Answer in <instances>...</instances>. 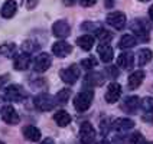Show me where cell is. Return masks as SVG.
Returning <instances> with one entry per match:
<instances>
[{
  "mask_svg": "<svg viewBox=\"0 0 153 144\" xmlns=\"http://www.w3.org/2000/svg\"><path fill=\"white\" fill-rule=\"evenodd\" d=\"M108 71H110V74H111V76H113V78H116V76L119 75V72L116 71V68H114V66H113V68H108Z\"/></svg>",
  "mask_w": 153,
  "mask_h": 144,
  "instance_id": "f35d334b",
  "label": "cell"
},
{
  "mask_svg": "<svg viewBox=\"0 0 153 144\" xmlns=\"http://www.w3.org/2000/svg\"><path fill=\"white\" fill-rule=\"evenodd\" d=\"M95 35H97V39L100 41L101 43H108L113 39V35H111L110 30L104 29V27H100L95 30Z\"/></svg>",
  "mask_w": 153,
  "mask_h": 144,
  "instance_id": "484cf974",
  "label": "cell"
},
{
  "mask_svg": "<svg viewBox=\"0 0 153 144\" xmlns=\"http://www.w3.org/2000/svg\"><path fill=\"white\" fill-rule=\"evenodd\" d=\"M121 97V86L117 82H111L107 88V92H105V101L108 104H114L117 102Z\"/></svg>",
  "mask_w": 153,
  "mask_h": 144,
  "instance_id": "7c38bea8",
  "label": "cell"
},
{
  "mask_svg": "<svg viewBox=\"0 0 153 144\" xmlns=\"http://www.w3.org/2000/svg\"><path fill=\"white\" fill-rule=\"evenodd\" d=\"M139 1H149V0H139Z\"/></svg>",
  "mask_w": 153,
  "mask_h": 144,
  "instance_id": "ee69618b",
  "label": "cell"
},
{
  "mask_svg": "<svg viewBox=\"0 0 153 144\" xmlns=\"http://www.w3.org/2000/svg\"><path fill=\"white\" fill-rule=\"evenodd\" d=\"M53 120H55V123H56L59 127H67L69 123H71V115H69L67 111L59 110L53 115Z\"/></svg>",
  "mask_w": 153,
  "mask_h": 144,
  "instance_id": "cb8c5ba5",
  "label": "cell"
},
{
  "mask_svg": "<svg viewBox=\"0 0 153 144\" xmlns=\"http://www.w3.org/2000/svg\"><path fill=\"white\" fill-rule=\"evenodd\" d=\"M81 66L84 69H93L97 66V59L94 56H90V58H85V59L81 61Z\"/></svg>",
  "mask_w": 153,
  "mask_h": 144,
  "instance_id": "4dcf8cb0",
  "label": "cell"
},
{
  "mask_svg": "<svg viewBox=\"0 0 153 144\" xmlns=\"http://www.w3.org/2000/svg\"><path fill=\"white\" fill-rule=\"evenodd\" d=\"M134 127V121L130 118H117L113 121V128L119 133H126Z\"/></svg>",
  "mask_w": 153,
  "mask_h": 144,
  "instance_id": "9a60e30c",
  "label": "cell"
},
{
  "mask_svg": "<svg viewBox=\"0 0 153 144\" xmlns=\"http://www.w3.org/2000/svg\"><path fill=\"white\" fill-rule=\"evenodd\" d=\"M79 3H81L82 7H91L97 3V0H79Z\"/></svg>",
  "mask_w": 153,
  "mask_h": 144,
  "instance_id": "836d02e7",
  "label": "cell"
},
{
  "mask_svg": "<svg viewBox=\"0 0 153 144\" xmlns=\"http://www.w3.org/2000/svg\"><path fill=\"white\" fill-rule=\"evenodd\" d=\"M104 82V76L100 72H93L85 76V85L88 86H100Z\"/></svg>",
  "mask_w": 153,
  "mask_h": 144,
  "instance_id": "7402d4cb",
  "label": "cell"
},
{
  "mask_svg": "<svg viewBox=\"0 0 153 144\" xmlns=\"http://www.w3.org/2000/svg\"><path fill=\"white\" fill-rule=\"evenodd\" d=\"M143 120H145L146 123H153V114H150V112H145Z\"/></svg>",
  "mask_w": 153,
  "mask_h": 144,
  "instance_id": "d590c367",
  "label": "cell"
},
{
  "mask_svg": "<svg viewBox=\"0 0 153 144\" xmlns=\"http://www.w3.org/2000/svg\"><path fill=\"white\" fill-rule=\"evenodd\" d=\"M69 32H71V27L67 20H56L52 26V33L58 39H65L67 36H69Z\"/></svg>",
  "mask_w": 153,
  "mask_h": 144,
  "instance_id": "9c48e42d",
  "label": "cell"
},
{
  "mask_svg": "<svg viewBox=\"0 0 153 144\" xmlns=\"http://www.w3.org/2000/svg\"><path fill=\"white\" fill-rule=\"evenodd\" d=\"M101 133L102 134L107 133V121H101Z\"/></svg>",
  "mask_w": 153,
  "mask_h": 144,
  "instance_id": "8d00e7d4",
  "label": "cell"
},
{
  "mask_svg": "<svg viewBox=\"0 0 153 144\" xmlns=\"http://www.w3.org/2000/svg\"><path fill=\"white\" fill-rule=\"evenodd\" d=\"M134 64V55L131 52H123L117 58V65L123 69H131Z\"/></svg>",
  "mask_w": 153,
  "mask_h": 144,
  "instance_id": "e0dca14e",
  "label": "cell"
},
{
  "mask_svg": "<svg viewBox=\"0 0 153 144\" xmlns=\"http://www.w3.org/2000/svg\"><path fill=\"white\" fill-rule=\"evenodd\" d=\"M29 65H30V56L26 52L16 55L15 59H13V66L16 71H25V69L29 68Z\"/></svg>",
  "mask_w": 153,
  "mask_h": 144,
  "instance_id": "5bb4252c",
  "label": "cell"
},
{
  "mask_svg": "<svg viewBox=\"0 0 153 144\" xmlns=\"http://www.w3.org/2000/svg\"><path fill=\"white\" fill-rule=\"evenodd\" d=\"M25 89L20 86V85H10L7 86L6 89H4V92H3V98L9 102H17V101H22L23 98H25Z\"/></svg>",
  "mask_w": 153,
  "mask_h": 144,
  "instance_id": "7a4b0ae2",
  "label": "cell"
},
{
  "mask_svg": "<svg viewBox=\"0 0 153 144\" xmlns=\"http://www.w3.org/2000/svg\"><path fill=\"white\" fill-rule=\"evenodd\" d=\"M33 102H35V107L39 111H51L55 107L56 100L52 95H49V94H39V95H36Z\"/></svg>",
  "mask_w": 153,
  "mask_h": 144,
  "instance_id": "3957f363",
  "label": "cell"
},
{
  "mask_svg": "<svg viewBox=\"0 0 153 144\" xmlns=\"http://www.w3.org/2000/svg\"><path fill=\"white\" fill-rule=\"evenodd\" d=\"M143 79H145V72L143 71H134L131 75L128 76V81H127V85L130 89H136L139 88L142 82H143Z\"/></svg>",
  "mask_w": 153,
  "mask_h": 144,
  "instance_id": "ffe728a7",
  "label": "cell"
},
{
  "mask_svg": "<svg viewBox=\"0 0 153 144\" xmlns=\"http://www.w3.org/2000/svg\"><path fill=\"white\" fill-rule=\"evenodd\" d=\"M143 143V136L140 133H134L133 136L128 137V144H142Z\"/></svg>",
  "mask_w": 153,
  "mask_h": 144,
  "instance_id": "1f68e13d",
  "label": "cell"
},
{
  "mask_svg": "<svg viewBox=\"0 0 153 144\" xmlns=\"http://www.w3.org/2000/svg\"><path fill=\"white\" fill-rule=\"evenodd\" d=\"M98 55H100V58L104 64H110L113 58H114V55H113V48L108 46V43H101L100 46H98Z\"/></svg>",
  "mask_w": 153,
  "mask_h": 144,
  "instance_id": "ac0fdd59",
  "label": "cell"
},
{
  "mask_svg": "<svg viewBox=\"0 0 153 144\" xmlns=\"http://www.w3.org/2000/svg\"><path fill=\"white\" fill-rule=\"evenodd\" d=\"M39 49V43L33 42V41H25V42L22 43V51L26 52V53H32V52L38 51Z\"/></svg>",
  "mask_w": 153,
  "mask_h": 144,
  "instance_id": "83f0119b",
  "label": "cell"
},
{
  "mask_svg": "<svg viewBox=\"0 0 153 144\" xmlns=\"http://www.w3.org/2000/svg\"><path fill=\"white\" fill-rule=\"evenodd\" d=\"M52 65V58L49 53H39L33 61V71L35 72H45Z\"/></svg>",
  "mask_w": 153,
  "mask_h": 144,
  "instance_id": "ba28073f",
  "label": "cell"
},
{
  "mask_svg": "<svg viewBox=\"0 0 153 144\" xmlns=\"http://www.w3.org/2000/svg\"><path fill=\"white\" fill-rule=\"evenodd\" d=\"M93 144H107V141H104V140H101V141H97V143H93Z\"/></svg>",
  "mask_w": 153,
  "mask_h": 144,
  "instance_id": "b9f144b4",
  "label": "cell"
},
{
  "mask_svg": "<svg viewBox=\"0 0 153 144\" xmlns=\"http://www.w3.org/2000/svg\"><path fill=\"white\" fill-rule=\"evenodd\" d=\"M17 12V4L15 0H6L0 9V15L4 19H12Z\"/></svg>",
  "mask_w": 153,
  "mask_h": 144,
  "instance_id": "4fadbf2b",
  "label": "cell"
},
{
  "mask_svg": "<svg viewBox=\"0 0 153 144\" xmlns=\"http://www.w3.org/2000/svg\"><path fill=\"white\" fill-rule=\"evenodd\" d=\"M41 144H55V141H53L52 138H49V137H48V138H45Z\"/></svg>",
  "mask_w": 153,
  "mask_h": 144,
  "instance_id": "ab89813d",
  "label": "cell"
},
{
  "mask_svg": "<svg viewBox=\"0 0 153 144\" xmlns=\"http://www.w3.org/2000/svg\"><path fill=\"white\" fill-rule=\"evenodd\" d=\"M1 120L9 124V126H15L19 123V114H17V111L12 107V105H4L3 108H1Z\"/></svg>",
  "mask_w": 153,
  "mask_h": 144,
  "instance_id": "30bf717a",
  "label": "cell"
},
{
  "mask_svg": "<svg viewBox=\"0 0 153 144\" xmlns=\"http://www.w3.org/2000/svg\"><path fill=\"white\" fill-rule=\"evenodd\" d=\"M142 107H143L145 112L153 114V97H146V98H143V100H142Z\"/></svg>",
  "mask_w": 153,
  "mask_h": 144,
  "instance_id": "f546056e",
  "label": "cell"
},
{
  "mask_svg": "<svg viewBox=\"0 0 153 144\" xmlns=\"http://www.w3.org/2000/svg\"><path fill=\"white\" fill-rule=\"evenodd\" d=\"M72 52V46L65 41H58L52 45V53L58 58H65Z\"/></svg>",
  "mask_w": 153,
  "mask_h": 144,
  "instance_id": "8fae6325",
  "label": "cell"
},
{
  "mask_svg": "<svg viewBox=\"0 0 153 144\" xmlns=\"http://www.w3.org/2000/svg\"><path fill=\"white\" fill-rule=\"evenodd\" d=\"M94 100V92L93 89H85L82 92H79L74 98V107L76 111L79 112H84L91 107V102Z\"/></svg>",
  "mask_w": 153,
  "mask_h": 144,
  "instance_id": "6da1fadb",
  "label": "cell"
},
{
  "mask_svg": "<svg viewBox=\"0 0 153 144\" xmlns=\"http://www.w3.org/2000/svg\"><path fill=\"white\" fill-rule=\"evenodd\" d=\"M130 29L140 38V41H143V42L149 41V25L146 23L145 20L134 19V20L131 22V25H130Z\"/></svg>",
  "mask_w": 153,
  "mask_h": 144,
  "instance_id": "8992f818",
  "label": "cell"
},
{
  "mask_svg": "<svg viewBox=\"0 0 153 144\" xmlns=\"http://www.w3.org/2000/svg\"><path fill=\"white\" fill-rule=\"evenodd\" d=\"M0 144H4V143H3V141H0Z\"/></svg>",
  "mask_w": 153,
  "mask_h": 144,
  "instance_id": "f6af8a7d",
  "label": "cell"
},
{
  "mask_svg": "<svg viewBox=\"0 0 153 144\" xmlns=\"http://www.w3.org/2000/svg\"><path fill=\"white\" fill-rule=\"evenodd\" d=\"M69 97H71V89H69V88H64V89H61L59 92L56 94V97H55L56 104H61V105L67 104L68 100H69Z\"/></svg>",
  "mask_w": 153,
  "mask_h": 144,
  "instance_id": "4316f807",
  "label": "cell"
},
{
  "mask_svg": "<svg viewBox=\"0 0 153 144\" xmlns=\"http://www.w3.org/2000/svg\"><path fill=\"white\" fill-rule=\"evenodd\" d=\"M23 4L26 9H35V6L38 4V0H23Z\"/></svg>",
  "mask_w": 153,
  "mask_h": 144,
  "instance_id": "d6a6232c",
  "label": "cell"
},
{
  "mask_svg": "<svg viewBox=\"0 0 153 144\" xmlns=\"http://www.w3.org/2000/svg\"><path fill=\"white\" fill-rule=\"evenodd\" d=\"M76 45L82 49V51H91L94 46V36L91 35H82L76 39Z\"/></svg>",
  "mask_w": 153,
  "mask_h": 144,
  "instance_id": "44dd1931",
  "label": "cell"
},
{
  "mask_svg": "<svg viewBox=\"0 0 153 144\" xmlns=\"http://www.w3.org/2000/svg\"><path fill=\"white\" fill-rule=\"evenodd\" d=\"M15 48H16L15 43H3V45L0 46V55H1V56H12Z\"/></svg>",
  "mask_w": 153,
  "mask_h": 144,
  "instance_id": "f1b7e54d",
  "label": "cell"
},
{
  "mask_svg": "<svg viewBox=\"0 0 153 144\" xmlns=\"http://www.w3.org/2000/svg\"><path fill=\"white\" fill-rule=\"evenodd\" d=\"M142 144H153V141H143Z\"/></svg>",
  "mask_w": 153,
  "mask_h": 144,
  "instance_id": "7bdbcfd3",
  "label": "cell"
},
{
  "mask_svg": "<svg viewBox=\"0 0 153 144\" xmlns=\"http://www.w3.org/2000/svg\"><path fill=\"white\" fill-rule=\"evenodd\" d=\"M62 3L65 6H74L75 4V0H62Z\"/></svg>",
  "mask_w": 153,
  "mask_h": 144,
  "instance_id": "74e56055",
  "label": "cell"
},
{
  "mask_svg": "<svg viewBox=\"0 0 153 144\" xmlns=\"http://www.w3.org/2000/svg\"><path fill=\"white\" fill-rule=\"evenodd\" d=\"M95 140V130L91 123L84 121L79 127V141L82 144H93Z\"/></svg>",
  "mask_w": 153,
  "mask_h": 144,
  "instance_id": "277c9868",
  "label": "cell"
},
{
  "mask_svg": "<svg viewBox=\"0 0 153 144\" xmlns=\"http://www.w3.org/2000/svg\"><path fill=\"white\" fill-rule=\"evenodd\" d=\"M126 22H127L126 15L121 13V12H111V13H108V16H107V23L111 27H114L116 30H121L126 26Z\"/></svg>",
  "mask_w": 153,
  "mask_h": 144,
  "instance_id": "52a82bcc",
  "label": "cell"
},
{
  "mask_svg": "<svg viewBox=\"0 0 153 144\" xmlns=\"http://www.w3.org/2000/svg\"><path fill=\"white\" fill-rule=\"evenodd\" d=\"M153 58V52L150 49H140L137 53V65L139 66H145L146 64H149Z\"/></svg>",
  "mask_w": 153,
  "mask_h": 144,
  "instance_id": "603a6c76",
  "label": "cell"
},
{
  "mask_svg": "<svg viewBox=\"0 0 153 144\" xmlns=\"http://www.w3.org/2000/svg\"><path fill=\"white\" fill-rule=\"evenodd\" d=\"M9 78H10V75L9 74H4V75H0V89L4 86V84L9 81Z\"/></svg>",
  "mask_w": 153,
  "mask_h": 144,
  "instance_id": "e575fe53",
  "label": "cell"
},
{
  "mask_svg": "<svg viewBox=\"0 0 153 144\" xmlns=\"http://www.w3.org/2000/svg\"><path fill=\"white\" fill-rule=\"evenodd\" d=\"M137 39L133 35H123L121 39L119 41V48L120 49H130L133 46H136Z\"/></svg>",
  "mask_w": 153,
  "mask_h": 144,
  "instance_id": "d4e9b609",
  "label": "cell"
},
{
  "mask_svg": "<svg viewBox=\"0 0 153 144\" xmlns=\"http://www.w3.org/2000/svg\"><path fill=\"white\" fill-rule=\"evenodd\" d=\"M139 107H140V100H139V97H127L124 101H123V105H121V110L128 112V114H133V112H136L139 110Z\"/></svg>",
  "mask_w": 153,
  "mask_h": 144,
  "instance_id": "2e32d148",
  "label": "cell"
},
{
  "mask_svg": "<svg viewBox=\"0 0 153 144\" xmlns=\"http://www.w3.org/2000/svg\"><path fill=\"white\" fill-rule=\"evenodd\" d=\"M22 134L29 141H38L41 138V130L36 128L35 126H26L22 128Z\"/></svg>",
  "mask_w": 153,
  "mask_h": 144,
  "instance_id": "d6986e66",
  "label": "cell"
},
{
  "mask_svg": "<svg viewBox=\"0 0 153 144\" xmlns=\"http://www.w3.org/2000/svg\"><path fill=\"white\" fill-rule=\"evenodd\" d=\"M149 17H150V20L153 22V4L150 6V9H149Z\"/></svg>",
  "mask_w": 153,
  "mask_h": 144,
  "instance_id": "60d3db41",
  "label": "cell"
},
{
  "mask_svg": "<svg viewBox=\"0 0 153 144\" xmlns=\"http://www.w3.org/2000/svg\"><path fill=\"white\" fill-rule=\"evenodd\" d=\"M61 79L65 82V84L68 85H74L78 81V78H79V66L74 64V65H71L68 68L62 69L61 71Z\"/></svg>",
  "mask_w": 153,
  "mask_h": 144,
  "instance_id": "5b68a950",
  "label": "cell"
}]
</instances>
